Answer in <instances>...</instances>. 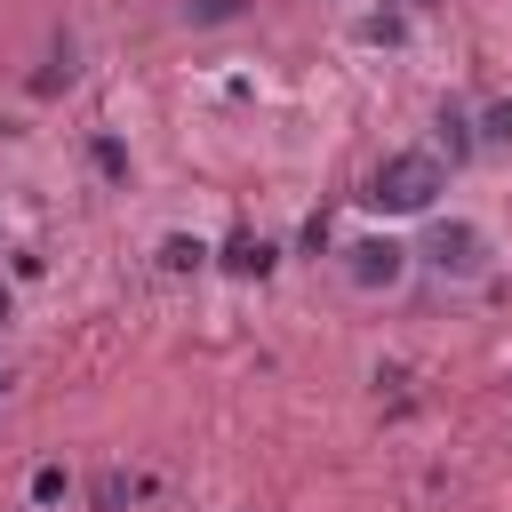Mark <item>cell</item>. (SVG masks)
I'll return each instance as SVG.
<instances>
[{
	"instance_id": "1",
	"label": "cell",
	"mask_w": 512,
	"mask_h": 512,
	"mask_svg": "<svg viewBox=\"0 0 512 512\" xmlns=\"http://www.w3.org/2000/svg\"><path fill=\"white\" fill-rule=\"evenodd\" d=\"M376 200H400V208L432 200V168H424V160H400L392 176H376Z\"/></svg>"
}]
</instances>
